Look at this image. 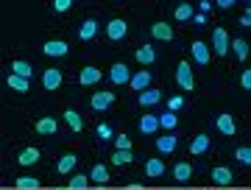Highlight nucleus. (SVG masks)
<instances>
[{"label": "nucleus", "mask_w": 251, "mask_h": 190, "mask_svg": "<svg viewBox=\"0 0 251 190\" xmlns=\"http://www.w3.org/2000/svg\"><path fill=\"white\" fill-rule=\"evenodd\" d=\"M42 84H45V90H59L62 87V73L56 70V67H50V70H45L42 73Z\"/></svg>", "instance_id": "obj_12"}, {"label": "nucleus", "mask_w": 251, "mask_h": 190, "mask_svg": "<svg viewBox=\"0 0 251 190\" xmlns=\"http://www.w3.org/2000/svg\"><path fill=\"white\" fill-rule=\"evenodd\" d=\"M109 81L112 84H128L131 81V70H128V64H123V62L112 64V70H109Z\"/></svg>", "instance_id": "obj_3"}, {"label": "nucleus", "mask_w": 251, "mask_h": 190, "mask_svg": "<svg viewBox=\"0 0 251 190\" xmlns=\"http://www.w3.org/2000/svg\"><path fill=\"white\" fill-rule=\"evenodd\" d=\"M112 163L115 165H131L134 163V151H131V148H128V151H115V154H112Z\"/></svg>", "instance_id": "obj_30"}, {"label": "nucleus", "mask_w": 251, "mask_h": 190, "mask_svg": "<svg viewBox=\"0 0 251 190\" xmlns=\"http://www.w3.org/2000/svg\"><path fill=\"white\" fill-rule=\"evenodd\" d=\"M39 148L36 145H28V148H23L20 151V157H17V165H23V168H28V165H36L39 163Z\"/></svg>", "instance_id": "obj_9"}, {"label": "nucleus", "mask_w": 251, "mask_h": 190, "mask_svg": "<svg viewBox=\"0 0 251 190\" xmlns=\"http://www.w3.org/2000/svg\"><path fill=\"white\" fill-rule=\"evenodd\" d=\"M90 179L95 182V185H106V182H109V171L103 168V165H95V168L90 171Z\"/></svg>", "instance_id": "obj_28"}, {"label": "nucleus", "mask_w": 251, "mask_h": 190, "mask_svg": "<svg viewBox=\"0 0 251 190\" xmlns=\"http://www.w3.org/2000/svg\"><path fill=\"white\" fill-rule=\"evenodd\" d=\"M176 137L173 135H162L159 140H156V148H159V154H173V151H176Z\"/></svg>", "instance_id": "obj_18"}, {"label": "nucleus", "mask_w": 251, "mask_h": 190, "mask_svg": "<svg viewBox=\"0 0 251 190\" xmlns=\"http://www.w3.org/2000/svg\"><path fill=\"white\" fill-rule=\"evenodd\" d=\"M159 90H145V92H140V104H143L145 109L148 107H153V104H159Z\"/></svg>", "instance_id": "obj_27"}, {"label": "nucleus", "mask_w": 251, "mask_h": 190, "mask_svg": "<svg viewBox=\"0 0 251 190\" xmlns=\"http://www.w3.org/2000/svg\"><path fill=\"white\" fill-rule=\"evenodd\" d=\"M6 84H9L14 92H28V87H31V84H28V79H23V76H14V73L6 79Z\"/></svg>", "instance_id": "obj_24"}, {"label": "nucleus", "mask_w": 251, "mask_h": 190, "mask_svg": "<svg viewBox=\"0 0 251 190\" xmlns=\"http://www.w3.org/2000/svg\"><path fill=\"white\" fill-rule=\"evenodd\" d=\"M70 6H73L70 0H56V3H53V9H56V11H67Z\"/></svg>", "instance_id": "obj_40"}, {"label": "nucleus", "mask_w": 251, "mask_h": 190, "mask_svg": "<svg viewBox=\"0 0 251 190\" xmlns=\"http://www.w3.org/2000/svg\"><path fill=\"white\" fill-rule=\"evenodd\" d=\"M128 34V26H126V20H120V17H115V20H109V26H106V36L109 39H123V36Z\"/></svg>", "instance_id": "obj_4"}, {"label": "nucleus", "mask_w": 251, "mask_h": 190, "mask_svg": "<svg viewBox=\"0 0 251 190\" xmlns=\"http://www.w3.org/2000/svg\"><path fill=\"white\" fill-rule=\"evenodd\" d=\"M218 6H221V9H232L234 3H232V0H218Z\"/></svg>", "instance_id": "obj_43"}, {"label": "nucleus", "mask_w": 251, "mask_h": 190, "mask_svg": "<svg viewBox=\"0 0 251 190\" xmlns=\"http://www.w3.org/2000/svg\"><path fill=\"white\" fill-rule=\"evenodd\" d=\"M112 104H115V92L103 90V92H95V95H92V109H95V112H106Z\"/></svg>", "instance_id": "obj_5"}, {"label": "nucleus", "mask_w": 251, "mask_h": 190, "mask_svg": "<svg viewBox=\"0 0 251 190\" xmlns=\"http://www.w3.org/2000/svg\"><path fill=\"white\" fill-rule=\"evenodd\" d=\"M234 160H237L240 165H249L251 163V148H249V145H240V148L234 151Z\"/></svg>", "instance_id": "obj_34"}, {"label": "nucleus", "mask_w": 251, "mask_h": 190, "mask_svg": "<svg viewBox=\"0 0 251 190\" xmlns=\"http://www.w3.org/2000/svg\"><path fill=\"white\" fill-rule=\"evenodd\" d=\"M240 26H251V14H249V11L240 17Z\"/></svg>", "instance_id": "obj_44"}, {"label": "nucleus", "mask_w": 251, "mask_h": 190, "mask_svg": "<svg viewBox=\"0 0 251 190\" xmlns=\"http://www.w3.org/2000/svg\"><path fill=\"white\" fill-rule=\"evenodd\" d=\"M87 182H90V176L78 173V176H73V179H70V185H67V188H70V190H84V188H87Z\"/></svg>", "instance_id": "obj_35"}, {"label": "nucleus", "mask_w": 251, "mask_h": 190, "mask_svg": "<svg viewBox=\"0 0 251 190\" xmlns=\"http://www.w3.org/2000/svg\"><path fill=\"white\" fill-rule=\"evenodd\" d=\"M73 168H75V154H64L62 160L56 163V171L62 173V176H64V173H70Z\"/></svg>", "instance_id": "obj_26"}, {"label": "nucleus", "mask_w": 251, "mask_h": 190, "mask_svg": "<svg viewBox=\"0 0 251 190\" xmlns=\"http://www.w3.org/2000/svg\"><path fill=\"white\" fill-rule=\"evenodd\" d=\"M190 54H193L196 64H201V67L209 62V48H206L204 42H193V45H190Z\"/></svg>", "instance_id": "obj_16"}, {"label": "nucleus", "mask_w": 251, "mask_h": 190, "mask_svg": "<svg viewBox=\"0 0 251 190\" xmlns=\"http://www.w3.org/2000/svg\"><path fill=\"white\" fill-rule=\"evenodd\" d=\"M137 62L140 64H153L156 62V51H153L151 45H143L140 51H137Z\"/></svg>", "instance_id": "obj_23"}, {"label": "nucleus", "mask_w": 251, "mask_h": 190, "mask_svg": "<svg viewBox=\"0 0 251 190\" xmlns=\"http://www.w3.org/2000/svg\"><path fill=\"white\" fill-rule=\"evenodd\" d=\"M34 129H36V135H56V132H59V120L45 115V118H39L34 123Z\"/></svg>", "instance_id": "obj_8"}, {"label": "nucleus", "mask_w": 251, "mask_h": 190, "mask_svg": "<svg viewBox=\"0 0 251 190\" xmlns=\"http://www.w3.org/2000/svg\"><path fill=\"white\" fill-rule=\"evenodd\" d=\"M232 179H234L232 168H226V165H215V168H212V182H215V185L229 188V185H232Z\"/></svg>", "instance_id": "obj_6"}, {"label": "nucleus", "mask_w": 251, "mask_h": 190, "mask_svg": "<svg viewBox=\"0 0 251 190\" xmlns=\"http://www.w3.org/2000/svg\"><path fill=\"white\" fill-rule=\"evenodd\" d=\"M95 135H98V137H100V140H109V137H112V129H109V126H106V123H100V126H98V129H95Z\"/></svg>", "instance_id": "obj_38"}, {"label": "nucleus", "mask_w": 251, "mask_h": 190, "mask_svg": "<svg viewBox=\"0 0 251 190\" xmlns=\"http://www.w3.org/2000/svg\"><path fill=\"white\" fill-rule=\"evenodd\" d=\"M162 173H165V163H162V160H148V163H145V176L159 179Z\"/></svg>", "instance_id": "obj_21"}, {"label": "nucleus", "mask_w": 251, "mask_h": 190, "mask_svg": "<svg viewBox=\"0 0 251 190\" xmlns=\"http://www.w3.org/2000/svg\"><path fill=\"white\" fill-rule=\"evenodd\" d=\"M181 107H184V98H181V95H173V98L168 101V112H173V115H176Z\"/></svg>", "instance_id": "obj_37"}, {"label": "nucleus", "mask_w": 251, "mask_h": 190, "mask_svg": "<svg viewBox=\"0 0 251 190\" xmlns=\"http://www.w3.org/2000/svg\"><path fill=\"white\" fill-rule=\"evenodd\" d=\"M151 79H153V76L148 70H140V73L131 76V81H128V84H131L137 92H145V90H148V84H151Z\"/></svg>", "instance_id": "obj_15"}, {"label": "nucleus", "mask_w": 251, "mask_h": 190, "mask_svg": "<svg viewBox=\"0 0 251 190\" xmlns=\"http://www.w3.org/2000/svg\"><path fill=\"white\" fill-rule=\"evenodd\" d=\"M240 84H243V90H251V70L240 73Z\"/></svg>", "instance_id": "obj_39"}, {"label": "nucleus", "mask_w": 251, "mask_h": 190, "mask_svg": "<svg viewBox=\"0 0 251 190\" xmlns=\"http://www.w3.org/2000/svg\"><path fill=\"white\" fill-rule=\"evenodd\" d=\"M212 48H215V56L229 54V34H226V28L218 26L215 31H212Z\"/></svg>", "instance_id": "obj_2"}, {"label": "nucleus", "mask_w": 251, "mask_h": 190, "mask_svg": "<svg viewBox=\"0 0 251 190\" xmlns=\"http://www.w3.org/2000/svg\"><path fill=\"white\" fill-rule=\"evenodd\" d=\"M95 34H98V20H84V23L78 26V39L81 42L95 39Z\"/></svg>", "instance_id": "obj_10"}, {"label": "nucleus", "mask_w": 251, "mask_h": 190, "mask_svg": "<svg viewBox=\"0 0 251 190\" xmlns=\"http://www.w3.org/2000/svg\"><path fill=\"white\" fill-rule=\"evenodd\" d=\"M176 81H179L181 90H187V92L196 90V79H193V70H190L187 62H181L179 67H176Z\"/></svg>", "instance_id": "obj_1"}, {"label": "nucleus", "mask_w": 251, "mask_h": 190, "mask_svg": "<svg viewBox=\"0 0 251 190\" xmlns=\"http://www.w3.org/2000/svg\"><path fill=\"white\" fill-rule=\"evenodd\" d=\"M159 126L168 129V132H173V129L179 126V120H176V115H173V112H165V115L159 118Z\"/></svg>", "instance_id": "obj_32"}, {"label": "nucleus", "mask_w": 251, "mask_h": 190, "mask_svg": "<svg viewBox=\"0 0 251 190\" xmlns=\"http://www.w3.org/2000/svg\"><path fill=\"white\" fill-rule=\"evenodd\" d=\"M115 145H117V151H128V148H131V137L128 135H117Z\"/></svg>", "instance_id": "obj_36"}, {"label": "nucleus", "mask_w": 251, "mask_h": 190, "mask_svg": "<svg viewBox=\"0 0 251 190\" xmlns=\"http://www.w3.org/2000/svg\"><path fill=\"white\" fill-rule=\"evenodd\" d=\"M42 51H45V56H50V59H59V56H67V51H70V48H67V42H64V39H50V42H45V48H42Z\"/></svg>", "instance_id": "obj_7"}, {"label": "nucleus", "mask_w": 251, "mask_h": 190, "mask_svg": "<svg viewBox=\"0 0 251 190\" xmlns=\"http://www.w3.org/2000/svg\"><path fill=\"white\" fill-rule=\"evenodd\" d=\"M14 185H17L20 190H34V188H39V179H34V176H20Z\"/></svg>", "instance_id": "obj_33"}, {"label": "nucleus", "mask_w": 251, "mask_h": 190, "mask_svg": "<svg viewBox=\"0 0 251 190\" xmlns=\"http://www.w3.org/2000/svg\"><path fill=\"white\" fill-rule=\"evenodd\" d=\"M100 79H103V73H100L98 67H81V73H78V81L84 84V87H90V84H98Z\"/></svg>", "instance_id": "obj_11"}, {"label": "nucleus", "mask_w": 251, "mask_h": 190, "mask_svg": "<svg viewBox=\"0 0 251 190\" xmlns=\"http://www.w3.org/2000/svg\"><path fill=\"white\" fill-rule=\"evenodd\" d=\"M229 48H232V54L237 56V62H246V59H249V42H246V39H234Z\"/></svg>", "instance_id": "obj_22"}, {"label": "nucleus", "mask_w": 251, "mask_h": 190, "mask_svg": "<svg viewBox=\"0 0 251 190\" xmlns=\"http://www.w3.org/2000/svg\"><path fill=\"white\" fill-rule=\"evenodd\" d=\"M206 148H209V137H206V135H196V137H193V143H190V154H193V157L206 154Z\"/></svg>", "instance_id": "obj_17"}, {"label": "nucleus", "mask_w": 251, "mask_h": 190, "mask_svg": "<svg viewBox=\"0 0 251 190\" xmlns=\"http://www.w3.org/2000/svg\"><path fill=\"white\" fill-rule=\"evenodd\" d=\"M64 123H67L73 132H81V129H84V120H81V115H78V112H73V109H67V112H64Z\"/></svg>", "instance_id": "obj_25"}, {"label": "nucleus", "mask_w": 251, "mask_h": 190, "mask_svg": "<svg viewBox=\"0 0 251 190\" xmlns=\"http://www.w3.org/2000/svg\"><path fill=\"white\" fill-rule=\"evenodd\" d=\"M11 73H14V76H23V79H28V76H31V64L23 62V59H14V62H11Z\"/></svg>", "instance_id": "obj_31"}, {"label": "nucleus", "mask_w": 251, "mask_h": 190, "mask_svg": "<svg viewBox=\"0 0 251 190\" xmlns=\"http://www.w3.org/2000/svg\"><path fill=\"white\" fill-rule=\"evenodd\" d=\"M59 190H70V188H59Z\"/></svg>", "instance_id": "obj_45"}, {"label": "nucleus", "mask_w": 251, "mask_h": 190, "mask_svg": "<svg viewBox=\"0 0 251 190\" xmlns=\"http://www.w3.org/2000/svg\"><path fill=\"white\" fill-rule=\"evenodd\" d=\"M215 126H218V132H221V135H226V137H232L234 132H237V126H234V118L232 115H218V120H215Z\"/></svg>", "instance_id": "obj_13"}, {"label": "nucleus", "mask_w": 251, "mask_h": 190, "mask_svg": "<svg viewBox=\"0 0 251 190\" xmlns=\"http://www.w3.org/2000/svg\"><path fill=\"white\" fill-rule=\"evenodd\" d=\"M193 20H196V26H204V23H206V14H193Z\"/></svg>", "instance_id": "obj_41"}, {"label": "nucleus", "mask_w": 251, "mask_h": 190, "mask_svg": "<svg viewBox=\"0 0 251 190\" xmlns=\"http://www.w3.org/2000/svg\"><path fill=\"white\" fill-rule=\"evenodd\" d=\"M156 129H159V118H156V115H143V118H140V132H143V135H153Z\"/></svg>", "instance_id": "obj_19"}, {"label": "nucleus", "mask_w": 251, "mask_h": 190, "mask_svg": "<svg viewBox=\"0 0 251 190\" xmlns=\"http://www.w3.org/2000/svg\"><path fill=\"white\" fill-rule=\"evenodd\" d=\"M151 36L153 39H162V42H171L173 39V28L168 23H153L151 26Z\"/></svg>", "instance_id": "obj_14"}, {"label": "nucleus", "mask_w": 251, "mask_h": 190, "mask_svg": "<svg viewBox=\"0 0 251 190\" xmlns=\"http://www.w3.org/2000/svg\"><path fill=\"white\" fill-rule=\"evenodd\" d=\"M173 17L179 20V23H187V20L193 17V6H190V3H179L176 11H173Z\"/></svg>", "instance_id": "obj_29"}, {"label": "nucleus", "mask_w": 251, "mask_h": 190, "mask_svg": "<svg viewBox=\"0 0 251 190\" xmlns=\"http://www.w3.org/2000/svg\"><path fill=\"white\" fill-rule=\"evenodd\" d=\"M193 176V165L190 163H176L173 165V179L176 182H187Z\"/></svg>", "instance_id": "obj_20"}, {"label": "nucleus", "mask_w": 251, "mask_h": 190, "mask_svg": "<svg viewBox=\"0 0 251 190\" xmlns=\"http://www.w3.org/2000/svg\"><path fill=\"white\" fill-rule=\"evenodd\" d=\"M198 9H201V11H209V9H212V3H209V0H201V3H198Z\"/></svg>", "instance_id": "obj_42"}]
</instances>
